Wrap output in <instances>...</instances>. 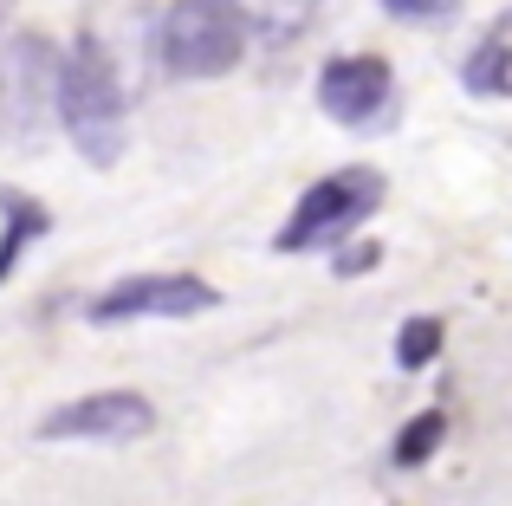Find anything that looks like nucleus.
<instances>
[{
	"label": "nucleus",
	"mask_w": 512,
	"mask_h": 506,
	"mask_svg": "<svg viewBox=\"0 0 512 506\" xmlns=\"http://www.w3.org/2000/svg\"><path fill=\"white\" fill-rule=\"evenodd\" d=\"M52 111H59L65 137L85 163L111 169L124 156L130 137V111H124V85H117L111 59H104L98 39H78L59 65H52Z\"/></svg>",
	"instance_id": "nucleus-1"
},
{
	"label": "nucleus",
	"mask_w": 512,
	"mask_h": 506,
	"mask_svg": "<svg viewBox=\"0 0 512 506\" xmlns=\"http://www.w3.org/2000/svg\"><path fill=\"white\" fill-rule=\"evenodd\" d=\"M247 13L240 0H175L163 13V33H156V52H163L169 78H221L247 59Z\"/></svg>",
	"instance_id": "nucleus-2"
},
{
	"label": "nucleus",
	"mask_w": 512,
	"mask_h": 506,
	"mask_svg": "<svg viewBox=\"0 0 512 506\" xmlns=\"http://www.w3.org/2000/svg\"><path fill=\"white\" fill-rule=\"evenodd\" d=\"M383 208V176L376 169H338V176L312 182L299 195V208L286 215V228L273 234L279 253H305V247H331L344 234H357V221H370Z\"/></svg>",
	"instance_id": "nucleus-3"
},
{
	"label": "nucleus",
	"mask_w": 512,
	"mask_h": 506,
	"mask_svg": "<svg viewBox=\"0 0 512 506\" xmlns=\"http://www.w3.org/2000/svg\"><path fill=\"white\" fill-rule=\"evenodd\" d=\"M214 305V286L195 273H130L85 305L91 325H143V318H195Z\"/></svg>",
	"instance_id": "nucleus-4"
},
{
	"label": "nucleus",
	"mask_w": 512,
	"mask_h": 506,
	"mask_svg": "<svg viewBox=\"0 0 512 506\" xmlns=\"http://www.w3.org/2000/svg\"><path fill=\"white\" fill-rule=\"evenodd\" d=\"M156 429V409L150 396L137 390H98V396H78V403L52 409L46 422H39V442H143V435Z\"/></svg>",
	"instance_id": "nucleus-5"
},
{
	"label": "nucleus",
	"mask_w": 512,
	"mask_h": 506,
	"mask_svg": "<svg viewBox=\"0 0 512 506\" xmlns=\"http://www.w3.org/2000/svg\"><path fill=\"white\" fill-rule=\"evenodd\" d=\"M318 104H325V117L344 124V130H376L396 111V78H389L383 59L350 52V59H331L325 72H318Z\"/></svg>",
	"instance_id": "nucleus-6"
},
{
	"label": "nucleus",
	"mask_w": 512,
	"mask_h": 506,
	"mask_svg": "<svg viewBox=\"0 0 512 506\" xmlns=\"http://www.w3.org/2000/svg\"><path fill=\"white\" fill-rule=\"evenodd\" d=\"M0 215H7V228H0V286H7V273L20 266V253L52 228V215L39 202H26V195H13V189H0Z\"/></svg>",
	"instance_id": "nucleus-7"
},
{
	"label": "nucleus",
	"mask_w": 512,
	"mask_h": 506,
	"mask_svg": "<svg viewBox=\"0 0 512 506\" xmlns=\"http://www.w3.org/2000/svg\"><path fill=\"white\" fill-rule=\"evenodd\" d=\"M461 78H467V91H474V98H506V26H493L487 39H480L474 46V59L461 65Z\"/></svg>",
	"instance_id": "nucleus-8"
},
{
	"label": "nucleus",
	"mask_w": 512,
	"mask_h": 506,
	"mask_svg": "<svg viewBox=\"0 0 512 506\" xmlns=\"http://www.w3.org/2000/svg\"><path fill=\"white\" fill-rule=\"evenodd\" d=\"M240 13H247L253 33L286 39V33H299V26L312 20V0H240Z\"/></svg>",
	"instance_id": "nucleus-9"
},
{
	"label": "nucleus",
	"mask_w": 512,
	"mask_h": 506,
	"mask_svg": "<svg viewBox=\"0 0 512 506\" xmlns=\"http://www.w3.org/2000/svg\"><path fill=\"white\" fill-rule=\"evenodd\" d=\"M441 435H448V416H441V409H422V416H415L409 429L396 435V468H415V461H428Z\"/></svg>",
	"instance_id": "nucleus-10"
},
{
	"label": "nucleus",
	"mask_w": 512,
	"mask_h": 506,
	"mask_svg": "<svg viewBox=\"0 0 512 506\" xmlns=\"http://www.w3.org/2000/svg\"><path fill=\"white\" fill-rule=\"evenodd\" d=\"M435 351H441V318H409V325L396 331V364L402 370H422Z\"/></svg>",
	"instance_id": "nucleus-11"
},
{
	"label": "nucleus",
	"mask_w": 512,
	"mask_h": 506,
	"mask_svg": "<svg viewBox=\"0 0 512 506\" xmlns=\"http://www.w3.org/2000/svg\"><path fill=\"white\" fill-rule=\"evenodd\" d=\"M396 20H415V26H441V20H454L461 13V0H383Z\"/></svg>",
	"instance_id": "nucleus-12"
}]
</instances>
